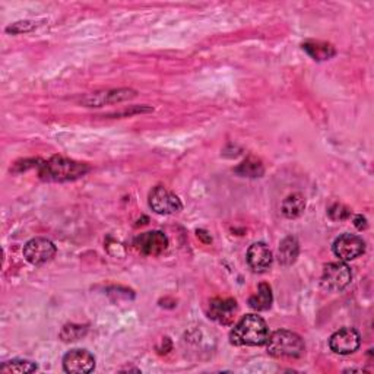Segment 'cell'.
<instances>
[{
  "instance_id": "obj_1",
  "label": "cell",
  "mask_w": 374,
  "mask_h": 374,
  "mask_svg": "<svg viewBox=\"0 0 374 374\" xmlns=\"http://www.w3.org/2000/svg\"><path fill=\"white\" fill-rule=\"evenodd\" d=\"M268 338L269 328L258 315L244 316L230 332V342L236 347H261Z\"/></svg>"
},
{
  "instance_id": "obj_2",
  "label": "cell",
  "mask_w": 374,
  "mask_h": 374,
  "mask_svg": "<svg viewBox=\"0 0 374 374\" xmlns=\"http://www.w3.org/2000/svg\"><path fill=\"white\" fill-rule=\"evenodd\" d=\"M88 171L89 167L86 164L59 157V155L39 164L40 178L46 181H71L85 176Z\"/></svg>"
},
{
  "instance_id": "obj_3",
  "label": "cell",
  "mask_w": 374,
  "mask_h": 374,
  "mask_svg": "<svg viewBox=\"0 0 374 374\" xmlns=\"http://www.w3.org/2000/svg\"><path fill=\"white\" fill-rule=\"evenodd\" d=\"M266 350L276 358H298L304 354L305 345L300 335L291 330H276L269 335Z\"/></svg>"
},
{
  "instance_id": "obj_4",
  "label": "cell",
  "mask_w": 374,
  "mask_h": 374,
  "mask_svg": "<svg viewBox=\"0 0 374 374\" xmlns=\"http://www.w3.org/2000/svg\"><path fill=\"white\" fill-rule=\"evenodd\" d=\"M353 279V272L344 262L328 263L322 273V287L329 293H339L345 290Z\"/></svg>"
},
{
  "instance_id": "obj_5",
  "label": "cell",
  "mask_w": 374,
  "mask_h": 374,
  "mask_svg": "<svg viewBox=\"0 0 374 374\" xmlns=\"http://www.w3.org/2000/svg\"><path fill=\"white\" fill-rule=\"evenodd\" d=\"M54 255H56V246L53 244V241L43 237L29 240L24 246V258L31 265H36V266L44 265L50 262L54 258Z\"/></svg>"
},
{
  "instance_id": "obj_6",
  "label": "cell",
  "mask_w": 374,
  "mask_h": 374,
  "mask_svg": "<svg viewBox=\"0 0 374 374\" xmlns=\"http://www.w3.org/2000/svg\"><path fill=\"white\" fill-rule=\"evenodd\" d=\"M360 345L361 336L354 328H342L336 330L329 339L330 350L339 355H350L355 353Z\"/></svg>"
},
{
  "instance_id": "obj_7",
  "label": "cell",
  "mask_w": 374,
  "mask_h": 374,
  "mask_svg": "<svg viewBox=\"0 0 374 374\" xmlns=\"http://www.w3.org/2000/svg\"><path fill=\"white\" fill-rule=\"evenodd\" d=\"M149 206L153 212L160 215L177 213L183 208L180 199L163 186L153 187L152 192L149 193Z\"/></svg>"
},
{
  "instance_id": "obj_8",
  "label": "cell",
  "mask_w": 374,
  "mask_h": 374,
  "mask_svg": "<svg viewBox=\"0 0 374 374\" xmlns=\"http://www.w3.org/2000/svg\"><path fill=\"white\" fill-rule=\"evenodd\" d=\"M365 252V243L355 234H342L333 243V253L339 261H354Z\"/></svg>"
},
{
  "instance_id": "obj_9",
  "label": "cell",
  "mask_w": 374,
  "mask_h": 374,
  "mask_svg": "<svg viewBox=\"0 0 374 374\" xmlns=\"http://www.w3.org/2000/svg\"><path fill=\"white\" fill-rule=\"evenodd\" d=\"M133 246L146 256H160L168 248V238L161 231H148L138 236Z\"/></svg>"
},
{
  "instance_id": "obj_10",
  "label": "cell",
  "mask_w": 374,
  "mask_h": 374,
  "mask_svg": "<svg viewBox=\"0 0 374 374\" xmlns=\"http://www.w3.org/2000/svg\"><path fill=\"white\" fill-rule=\"evenodd\" d=\"M133 97H136V91L133 89H128V88L110 89V91L88 94L86 97L81 100V103L85 104L86 107H103L106 104H114V103L132 100Z\"/></svg>"
},
{
  "instance_id": "obj_11",
  "label": "cell",
  "mask_w": 374,
  "mask_h": 374,
  "mask_svg": "<svg viewBox=\"0 0 374 374\" xmlns=\"http://www.w3.org/2000/svg\"><path fill=\"white\" fill-rule=\"evenodd\" d=\"M64 368L71 374H88L96 368V357L86 350H71L64 357Z\"/></svg>"
},
{
  "instance_id": "obj_12",
  "label": "cell",
  "mask_w": 374,
  "mask_h": 374,
  "mask_svg": "<svg viewBox=\"0 0 374 374\" xmlns=\"http://www.w3.org/2000/svg\"><path fill=\"white\" fill-rule=\"evenodd\" d=\"M237 303L233 298H213L209 301L208 315L221 325H231L236 319Z\"/></svg>"
},
{
  "instance_id": "obj_13",
  "label": "cell",
  "mask_w": 374,
  "mask_h": 374,
  "mask_svg": "<svg viewBox=\"0 0 374 374\" xmlns=\"http://www.w3.org/2000/svg\"><path fill=\"white\" fill-rule=\"evenodd\" d=\"M273 262L271 248L265 243H253L247 251V263L255 272H266Z\"/></svg>"
},
{
  "instance_id": "obj_14",
  "label": "cell",
  "mask_w": 374,
  "mask_h": 374,
  "mask_svg": "<svg viewBox=\"0 0 374 374\" xmlns=\"http://www.w3.org/2000/svg\"><path fill=\"white\" fill-rule=\"evenodd\" d=\"M298 253H300V244H298L297 238L293 237V236H288L279 244L278 261H279L280 265L290 266L297 261Z\"/></svg>"
},
{
  "instance_id": "obj_15",
  "label": "cell",
  "mask_w": 374,
  "mask_h": 374,
  "mask_svg": "<svg viewBox=\"0 0 374 374\" xmlns=\"http://www.w3.org/2000/svg\"><path fill=\"white\" fill-rule=\"evenodd\" d=\"M273 297H272V290L268 284L262 283L258 287L256 294H253L251 298H248V305H251L256 311H265L269 310L272 305Z\"/></svg>"
},
{
  "instance_id": "obj_16",
  "label": "cell",
  "mask_w": 374,
  "mask_h": 374,
  "mask_svg": "<svg viewBox=\"0 0 374 374\" xmlns=\"http://www.w3.org/2000/svg\"><path fill=\"white\" fill-rule=\"evenodd\" d=\"M305 209V199L301 193H293L283 202V213L287 218H298Z\"/></svg>"
},
{
  "instance_id": "obj_17",
  "label": "cell",
  "mask_w": 374,
  "mask_h": 374,
  "mask_svg": "<svg viewBox=\"0 0 374 374\" xmlns=\"http://www.w3.org/2000/svg\"><path fill=\"white\" fill-rule=\"evenodd\" d=\"M303 49L315 60H328L335 56V49L330 44L322 41H307L303 44Z\"/></svg>"
},
{
  "instance_id": "obj_18",
  "label": "cell",
  "mask_w": 374,
  "mask_h": 374,
  "mask_svg": "<svg viewBox=\"0 0 374 374\" xmlns=\"http://www.w3.org/2000/svg\"><path fill=\"white\" fill-rule=\"evenodd\" d=\"M39 370V365L33 361L26 360H12L6 361L0 367L2 373H16V374H26V373H34Z\"/></svg>"
},
{
  "instance_id": "obj_19",
  "label": "cell",
  "mask_w": 374,
  "mask_h": 374,
  "mask_svg": "<svg viewBox=\"0 0 374 374\" xmlns=\"http://www.w3.org/2000/svg\"><path fill=\"white\" fill-rule=\"evenodd\" d=\"M236 173H238L243 177H262V174L265 173V168L258 158L251 157V158H247L243 164H240V167L236 168Z\"/></svg>"
},
{
  "instance_id": "obj_20",
  "label": "cell",
  "mask_w": 374,
  "mask_h": 374,
  "mask_svg": "<svg viewBox=\"0 0 374 374\" xmlns=\"http://www.w3.org/2000/svg\"><path fill=\"white\" fill-rule=\"evenodd\" d=\"M85 333H86V326L66 325L60 332V339L65 340V342H72V340H78Z\"/></svg>"
},
{
  "instance_id": "obj_21",
  "label": "cell",
  "mask_w": 374,
  "mask_h": 374,
  "mask_svg": "<svg viewBox=\"0 0 374 374\" xmlns=\"http://www.w3.org/2000/svg\"><path fill=\"white\" fill-rule=\"evenodd\" d=\"M329 216L332 218L333 221H344L347 220V218L351 216V211L350 208H347L345 205H342V203H335L329 208L328 211Z\"/></svg>"
},
{
  "instance_id": "obj_22",
  "label": "cell",
  "mask_w": 374,
  "mask_h": 374,
  "mask_svg": "<svg viewBox=\"0 0 374 374\" xmlns=\"http://www.w3.org/2000/svg\"><path fill=\"white\" fill-rule=\"evenodd\" d=\"M36 28V24L31 22V21H19L15 22L12 25H9L6 28V33H12V34H22V33H29V31H33Z\"/></svg>"
},
{
  "instance_id": "obj_23",
  "label": "cell",
  "mask_w": 374,
  "mask_h": 374,
  "mask_svg": "<svg viewBox=\"0 0 374 374\" xmlns=\"http://www.w3.org/2000/svg\"><path fill=\"white\" fill-rule=\"evenodd\" d=\"M354 224L358 230H365L367 228V220L363 216V215H357L354 218Z\"/></svg>"
}]
</instances>
